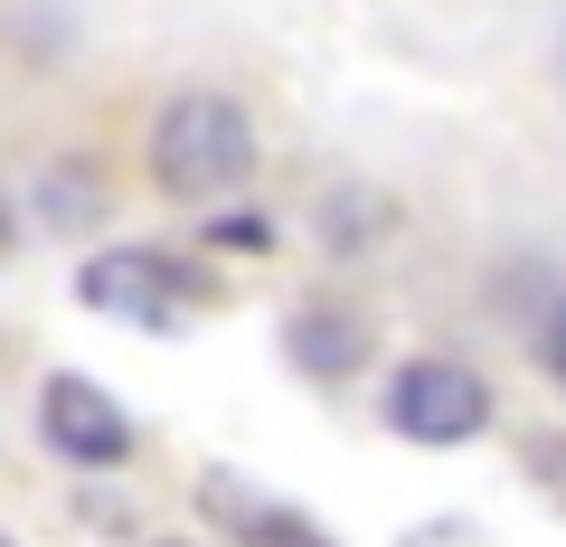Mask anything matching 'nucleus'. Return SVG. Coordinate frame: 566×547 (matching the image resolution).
<instances>
[{"instance_id": "3", "label": "nucleus", "mask_w": 566, "mask_h": 547, "mask_svg": "<svg viewBox=\"0 0 566 547\" xmlns=\"http://www.w3.org/2000/svg\"><path fill=\"white\" fill-rule=\"evenodd\" d=\"M76 303L104 312V322L170 330V322L189 312V293H180V264H170V255H151V245H114V255H95V264L76 274Z\"/></svg>"}, {"instance_id": "5", "label": "nucleus", "mask_w": 566, "mask_h": 547, "mask_svg": "<svg viewBox=\"0 0 566 547\" xmlns=\"http://www.w3.org/2000/svg\"><path fill=\"white\" fill-rule=\"evenodd\" d=\"M283 349H293V368H303V378H359V359H368V322H359L349 303H312V312H293Z\"/></svg>"}, {"instance_id": "10", "label": "nucleus", "mask_w": 566, "mask_h": 547, "mask_svg": "<svg viewBox=\"0 0 566 547\" xmlns=\"http://www.w3.org/2000/svg\"><path fill=\"white\" fill-rule=\"evenodd\" d=\"M0 547H10V538H0Z\"/></svg>"}, {"instance_id": "2", "label": "nucleus", "mask_w": 566, "mask_h": 547, "mask_svg": "<svg viewBox=\"0 0 566 547\" xmlns=\"http://www.w3.org/2000/svg\"><path fill=\"white\" fill-rule=\"evenodd\" d=\"M387 425L406 434V444H472V434L491 425V387L482 368L463 359H406L397 378H387Z\"/></svg>"}, {"instance_id": "6", "label": "nucleus", "mask_w": 566, "mask_h": 547, "mask_svg": "<svg viewBox=\"0 0 566 547\" xmlns=\"http://www.w3.org/2000/svg\"><path fill=\"white\" fill-rule=\"evenodd\" d=\"M95 218V170H57L48 180V227H85Z\"/></svg>"}, {"instance_id": "8", "label": "nucleus", "mask_w": 566, "mask_h": 547, "mask_svg": "<svg viewBox=\"0 0 566 547\" xmlns=\"http://www.w3.org/2000/svg\"><path fill=\"white\" fill-rule=\"evenodd\" d=\"M218 245H264V218H218Z\"/></svg>"}, {"instance_id": "7", "label": "nucleus", "mask_w": 566, "mask_h": 547, "mask_svg": "<svg viewBox=\"0 0 566 547\" xmlns=\"http://www.w3.org/2000/svg\"><path fill=\"white\" fill-rule=\"evenodd\" d=\"M538 359H547V368H557V378H566V303L547 312V330H538Z\"/></svg>"}, {"instance_id": "9", "label": "nucleus", "mask_w": 566, "mask_h": 547, "mask_svg": "<svg viewBox=\"0 0 566 547\" xmlns=\"http://www.w3.org/2000/svg\"><path fill=\"white\" fill-rule=\"evenodd\" d=\"M10 236H20V218H10V199H0V255H10Z\"/></svg>"}, {"instance_id": "4", "label": "nucleus", "mask_w": 566, "mask_h": 547, "mask_svg": "<svg viewBox=\"0 0 566 547\" xmlns=\"http://www.w3.org/2000/svg\"><path fill=\"white\" fill-rule=\"evenodd\" d=\"M39 425H48V444H57L66 463H123V453H133V425H123V406L104 397L95 378H48Z\"/></svg>"}, {"instance_id": "1", "label": "nucleus", "mask_w": 566, "mask_h": 547, "mask_svg": "<svg viewBox=\"0 0 566 547\" xmlns=\"http://www.w3.org/2000/svg\"><path fill=\"white\" fill-rule=\"evenodd\" d=\"M255 170V123L227 95H170L151 123V180L170 199H227Z\"/></svg>"}]
</instances>
